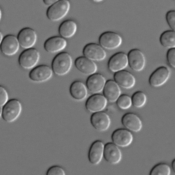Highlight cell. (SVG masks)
<instances>
[{"label": "cell", "mask_w": 175, "mask_h": 175, "mask_svg": "<svg viewBox=\"0 0 175 175\" xmlns=\"http://www.w3.org/2000/svg\"><path fill=\"white\" fill-rule=\"evenodd\" d=\"M171 169L165 163H160L155 166L150 171V175H169Z\"/></svg>", "instance_id": "4316f807"}, {"label": "cell", "mask_w": 175, "mask_h": 175, "mask_svg": "<svg viewBox=\"0 0 175 175\" xmlns=\"http://www.w3.org/2000/svg\"><path fill=\"white\" fill-rule=\"evenodd\" d=\"M21 110L20 102L16 99H12L8 101L3 106L0 115L5 121L11 123L18 118Z\"/></svg>", "instance_id": "7a4b0ae2"}, {"label": "cell", "mask_w": 175, "mask_h": 175, "mask_svg": "<svg viewBox=\"0 0 175 175\" xmlns=\"http://www.w3.org/2000/svg\"><path fill=\"white\" fill-rule=\"evenodd\" d=\"M116 101L118 106L122 109H127L132 104L131 98L126 94L120 95Z\"/></svg>", "instance_id": "f1b7e54d"}, {"label": "cell", "mask_w": 175, "mask_h": 175, "mask_svg": "<svg viewBox=\"0 0 175 175\" xmlns=\"http://www.w3.org/2000/svg\"><path fill=\"white\" fill-rule=\"evenodd\" d=\"M121 122L125 127L133 132L139 131L142 127L141 120L133 113H128L124 114L122 117Z\"/></svg>", "instance_id": "44dd1931"}, {"label": "cell", "mask_w": 175, "mask_h": 175, "mask_svg": "<svg viewBox=\"0 0 175 175\" xmlns=\"http://www.w3.org/2000/svg\"><path fill=\"white\" fill-rule=\"evenodd\" d=\"M128 64L127 55L123 52H118L112 56L109 60L108 66L112 72H116L123 70Z\"/></svg>", "instance_id": "9a60e30c"}, {"label": "cell", "mask_w": 175, "mask_h": 175, "mask_svg": "<svg viewBox=\"0 0 175 175\" xmlns=\"http://www.w3.org/2000/svg\"><path fill=\"white\" fill-rule=\"evenodd\" d=\"M63 169L58 166L55 165L50 167L47 171V175H65Z\"/></svg>", "instance_id": "4dcf8cb0"}, {"label": "cell", "mask_w": 175, "mask_h": 175, "mask_svg": "<svg viewBox=\"0 0 175 175\" xmlns=\"http://www.w3.org/2000/svg\"><path fill=\"white\" fill-rule=\"evenodd\" d=\"M103 156L107 162L115 164L120 161L122 153L118 146L113 143L109 142L104 145Z\"/></svg>", "instance_id": "4fadbf2b"}, {"label": "cell", "mask_w": 175, "mask_h": 175, "mask_svg": "<svg viewBox=\"0 0 175 175\" xmlns=\"http://www.w3.org/2000/svg\"><path fill=\"white\" fill-rule=\"evenodd\" d=\"M75 65L78 70L87 75L94 74L97 69L96 64L92 60L85 56L77 58L75 60Z\"/></svg>", "instance_id": "ffe728a7"}, {"label": "cell", "mask_w": 175, "mask_h": 175, "mask_svg": "<svg viewBox=\"0 0 175 175\" xmlns=\"http://www.w3.org/2000/svg\"><path fill=\"white\" fill-rule=\"evenodd\" d=\"M3 39V36L2 34L1 33H0V43L2 41Z\"/></svg>", "instance_id": "d590c367"}, {"label": "cell", "mask_w": 175, "mask_h": 175, "mask_svg": "<svg viewBox=\"0 0 175 175\" xmlns=\"http://www.w3.org/2000/svg\"><path fill=\"white\" fill-rule=\"evenodd\" d=\"M0 106H3L8 101V93L4 88L0 86Z\"/></svg>", "instance_id": "d6a6232c"}, {"label": "cell", "mask_w": 175, "mask_h": 175, "mask_svg": "<svg viewBox=\"0 0 175 175\" xmlns=\"http://www.w3.org/2000/svg\"><path fill=\"white\" fill-rule=\"evenodd\" d=\"M70 7L69 2L66 0L57 1L48 9L46 15L52 21H57L63 18L68 13Z\"/></svg>", "instance_id": "3957f363"}, {"label": "cell", "mask_w": 175, "mask_h": 175, "mask_svg": "<svg viewBox=\"0 0 175 175\" xmlns=\"http://www.w3.org/2000/svg\"><path fill=\"white\" fill-rule=\"evenodd\" d=\"M106 82L105 78L102 75L94 73L90 75L88 78L86 85L90 92L97 93L103 90Z\"/></svg>", "instance_id": "ac0fdd59"}, {"label": "cell", "mask_w": 175, "mask_h": 175, "mask_svg": "<svg viewBox=\"0 0 175 175\" xmlns=\"http://www.w3.org/2000/svg\"><path fill=\"white\" fill-rule=\"evenodd\" d=\"M166 19L168 24L172 30H175V11L171 10L168 11L166 15Z\"/></svg>", "instance_id": "f546056e"}, {"label": "cell", "mask_w": 175, "mask_h": 175, "mask_svg": "<svg viewBox=\"0 0 175 175\" xmlns=\"http://www.w3.org/2000/svg\"><path fill=\"white\" fill-rule=\"evenodd\" d=\"M0 43L1 51L7 55H14L19 49L20 44L18 39L12 35L6 36Z\"/></svg>", "instance_id": "2e32d148"}, {"label": "cell", "mask_w": 175, "mask_h": 175, "mask_svg": "<svg viewBox=\"0 0 175 175\" xmlns=\"http://www.w3.org/2000/svg\"><path fill=\"white\" fill-rule=\"evenodd\" d=\"M72 60L67 52H62L57 55L53 59L52 63V70L56 74L60 76L67 74L71 67Z\"/></svg>", "instance_id": "6da1fadb"}, {"label": "cell", "mask_w": 175, "mask_h": 175, "mask_svg": "<svg viewBox=\"0 0 175 175\" xmlns=\"http://www.w3.org/2000/svg\"><path fill=\"white\" fill-rule=\"evenodd\" d=\"M122 42V38L119 34L111 31L104 32L101 34L99 38L100 46L108 50L118 48L121 45Z\"/></svg>", "instance_id": "5b68a950"}, {"label": "cell", "mask_w": 175, "mask_h": 175, "mask_svg": "<svg viewBox=\"0 0 175 175\" xmlns=\"http://www.w3.org/2000/svg\"><path fill=\"white\" fill-rule=\"evenodd\" d=\"M83 53L85 57L92 60L101 61L106 56V53L100 45L94 43L87 44L84 47Z\"/></svg>", "instance_id": "30bf717a"}, {"label": "cell", "mask_w": 175, "mask_h": 175, "mask_svg": "<svg viewBox=\"0 0 175 175\" xmlns=\"http://www.w3.org/2000/svg\"><path fill=\"white\" fill-rule=\"evenodd\" d=\"M127 56L128 64L132 70L139 71L143 69L145 64V58L140 50L132 49L129 52Z\"/></svg>", "instance_id": "8992f818"}, {"label": "cell", "mask_w": 175, "mask_h": 175, "mask_svg": "<svg viewBox=\"0 0 175 175\" xmlns=\"http://www.w3.org/2000/svg\"><path fill=\"white\" fill-rule=\"evenodd\" d=\"M39 58L38 51L34 48L27 49L20 54L18 62L20 66L25 69H30L34 66Z\"/></svg>", "instance_id": "277c9868"}, {"label": "cell", "mask_w": 175, "mask_h": 175, "mask_svg": "<svg viewBox=\"0 0 175 175\" xmlns=\"http://www.w3.org/2000/svg\"><path fill=\"white\" fill-rule=\"evenodd\" d=\"M69 92L72 97L78 101L84 99L87 94L86 87L79 81H76L72 83L70 87Z\"/></svg>", "instance_id": "cb8c5ba5"}, {"label": "cell", "mask_w": 175, "mask_h": 175, "mask_svg": "<svg viewBox=\"0 0 175 175\" xmlns=\"http://www.w3.org/2000/svg\"><path fill=\"white\" fill-rule=\"evenodd\" d=\"M67 42L63 37L55 36L48 39L44 44V48L48 52L55 53L60 51L66 47Z\"/></svg>", "instance_id": "603a6c76"}, {"label": "cell", "mask_w": 175, "mask_h": 175, "mask_svg": "<svg viewBox=\"0 0 175 175\" xmlns=\"http://www.w3.org/2000/svg\"><path fill=\"white\" fill-rule=\"evenodd\" d=\"M104 145L100 140L93 142L90 148L88 158L90 162L93 165H97L101 161L103 156Z\"/></svg>", "instance_id": "d6986e66"}, {"label": "cell", "mask_w": 175, "mask_h": 175, "mask_svg": "<svg viewBox=\"0 0 175 175\" xmlns=\"http://www.w3.org/2000/svg\"><path fill=\"white\" fill-rule=\"evenodd\" d=\"M94 1H97V2L98 1L99 2V1H102L101 0H94Z\"/></svg>", "instance_id": "8d00e7d4"}, {"label": "cell", "mask_w": 175, "mask_h": 175, "mask_svg": "<svg viewBox=\"0 0 175 175\" xmlns=\"http://www.w3.org/2000/svg\"><path fill=\"white\" fill-rule=\"evenodd\" d=\"M57 0H43L44 3L47 6H51L56 2Z\"/></svg>", "instance_id": "836d02e7"}, {"label": "cell", "mask_w": 175, "mask_h": 175, "mask_svg": "<svg viewBox=\"0 0 175 175\" xmlns=\"http://www.w3.org/2000/svg\"><path fill=\"white\" fill-rule=\"evenodd\" d=\"M90 122L92 126L100 132L108 129L111 124V120L108 115L103 111L93 113L90 118Z\"/></svg>", "instance_id": "52a82bcc"}, {"label": "cell", "mask_w": 175, "mask_h": 175, "mask_svg": "<svg viewBox=\"0 0 175 175\" xmlns=\"http://www.w3.org/2000/svg\"><path fill=\"white\" fill-rule=\"evenodd\" d=\"M132 104L134 106L139 108L143 106L146 102V97L145 94L141 91L135 92L132 98Z\"/></svg>", "instance_id": "83f0119b"}, {"label": "cell", "mask_w": 175, "mask_h": 175, "mask_svg": "<svg viewBox=\"0 0 175 175\" xmlns=\"http://www.w3.org/2000/svg\"><path fill=\"white\" fill-rule=\"evenodd\" d=\"M167 58L169 64L173 68L175 67V48L169 49L167 54Z\"/></svg>", "instance_id": "1f68e13d"}, {"label": "cell", "mask_w": 175, "mask_h": 175, "mask_svg": "<svg viewBox=\"0 0 175 175\" xmlns=\"http://www.w3.org/2000/svg\"><path fill=\"white\" fill-rule=\"evenodd\" d=\"M52 70L48 66L42 65L38 66L31 71L29 77L32 81L42 82L49 79L52 75Z\"/></svg>", "instance_id": "7c38bea8"}, {"label": "cell", "mask_w": 175, "mask_h": 175, "mask_svg": "<svg viewBox=\"0 0 175 175\" xmlns=\"http://www.w3.org/2000/svg\"><path fill=\"white\" fill-rule=\"evenodd\" d=\"M114 79L119 86L126 89L132 88L135 83L134 76L128 71L123 70L115 72Z\"/></svg>", "instance_id": "e0dca14e"}, {"label": "cell", "mask_w": 175, "mask_h": 175, "mask_svg": "<svg viewBox=\"0 0 175 175\" xmlns=\"http://www.w3.org/2000/svg\"><path fill=\"white\" fill-rule=\"evenodd\" d=\"M77 30V25L73 20H68L63 22L60 25L59 32L62 37L68 38L72 37Z\"/></svg>", "instance_id": "d4e9b609"}, {"label": "cell", "mask_w": 175, "mask_h": 175, "mask_svg": "<svg viewBox=\"0 0 175 175\" xmlns=\"http://www.w3.org/2000/svg\"><path fill=\"white\" fill-rule=\"evenodd\" d=\"M170 74L169 69L161 66L156 69L151 75L149 82L152 86L156 87L160 86L167 81Z\"/></svg>", "instance_id": "5bb4252c"}, {"label": "cell", "mask_w": 175, "mask_h": 175, "mask_svg": "<svg viewBox=\"0 0 175 175\" xmlns=\"http://www.w3.org/2000/svg\"><path fill=\"white\" fill-rule=\"evenodd\" d=\"M113 143L120 147H126L130 145L133 140L132 133L129 130L124 128L115 130L111 135Z\"/></svg>", "instance_id": "ba28073f"}, {"label": "cell", "mask_w": 175, "mask_h": 175, "mask_svg": "<svg viewBox=\"0 0 175 175\" xmlns=\"http://www.w3.org/2000/svg\"><path fill=\"white\" fill-rule=\"evenodd\" d=\"M103 90L104 96L110 102L116 101L120 95L119 86L115 81L111 80L106 82Z\"/></svg>", "instance_id": "7402d4cb"}, {"label": "cell", "mask_w": 175, "mask_h": 175, "mask_svg": "<svg viewBox=\"0 0 175 175\" xmlns=\"http://www.w3.org/2000/svg\"><path fill=\"white\" fill-rule=\"evenodd\" d=\"M160 41L164 47L169 48L175 47V32L173 30H167L161 35Z\"/></svg>", "instance_id": "484cf974"}, {"label": "cell", "mask_w": 175, "mask_h": 175, "mask_svg": "<svg viewBox=\"0 0 175 175\" xmlns=\"http://www.w3.org/2000/svg\"><path fill=\"white\" fill-rule=\"evenodd\" d=\"M172 169L174 172H175V160H174L172 163Z\"/></svg>", "instance_id": "e575fe53"}, {"label": "cell", "mask_w": 175, "mask_h": 175, "mask_svg": "<svg viewBox=\"0 0 175 175\" xmlns=\"http://www.w3.org/2000/svg\"><path fill=\"white\" fill-rule=\"evenodd\" d=\"M107 103V100L104 95L96 94L90 96L87 99L85 107L89 111L94 113L104 110Z\"/></svg>", "instance_id": "8fae6325"}, {"label": "cell", "mask_w": 175, "mask_h": 175, "mask_svg": "<svg viewBox=\"0 0 175 175\" xmlns=\"http://www.w3.org/2000/svg\"><path fill=\"white\" fill-rule=\"evenodd\" d=\"M36 34L32 29L26 27L19 32L17 37L20 45L25 49L31 48L35 44L36 40Z\"/></svg>", "instance_id": "9c48e42d"}]
</instances>
